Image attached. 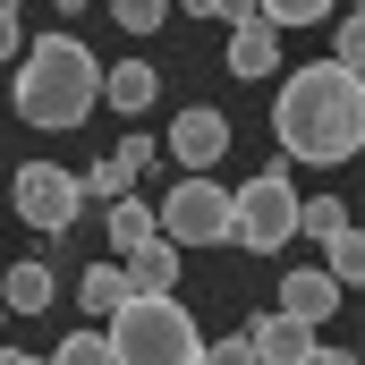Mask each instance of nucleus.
Masks as SVG:
<instances>
[{
  "mask_svg": "<svg viewBox=\"0 0 365 365\" xmlns=\"http://www.w3.org/2000/svg\"><path fill=\"white\" fill-rule=\"evenodd\" d=\"M272 136H280L289 162H349L357 136H365V77L331 68V60L297 68L272 102Z\"/></svg>",
  "mask_w": 365,
  "mask_h": 365,
  "instance_id": "1",
  "label": "nucleus"
},
{
  "mask_svg": "<svg viewBox=\"0 0 365 365\" xmlns=\"http://www.w3.org/2000/svg\"><path fill=\"white\" fill-rule=\"evenodd\" d=\"M17 119L26 128H86L93 102H102V60H93L77 34H43L17 51Z\"/></svg>",
  "mask_w": 365,
  "mask_h": 365,
  "instance_id": "2",
  "label": "nucleus"
},
{
  "mask_svg": "<svg viewBox=\"0 0 365 365\" xmlns=\"http://www.w3.org/2000/svg\"><path fill=\"white\" fill-rule=\"evenodd\" d=\"M102 340H110V365H204V331L179 297H128Z\"/></svg>",
  "mask_w": 365,
  "mask_h": 365,
  "instance_id": "3",
  "label": "nucleus"
},
{
  "mask_svg": "<svg viewBox=\"0 0 365 365\" xmlns=\"http://www.w3.org/2000/svg\"><path fill=\"white\" fill-rule=\"evenodd\" d=\"M289 238H297V187H289V170H255L247 187H230V247L280 255Z\"/></svg>",
  "mask_w": 365,
  "mask_h": 365,
  "instance_id": "4",
  "label": "nucleus"
},
{
  "mask_svg": "<svg viewBox=\"0 0 365 365\" xmlns=\"http://www.w3.org/2000/svg\"><path fill=\"white\" fill-rule=\"evenodd\" d=\"M153 230L170 247H230V187L212 170H187L162 204H153Z\"/></svg>",
  "mask_w": 365,
  "mask_h": 365,
  "instance_id": "5",
  "label": "nucleus"
},
{
  "mask_svg": "<svg viewBox=\"0 0 365 365\" xmlns=\"http://www.w3.org/2000/svg\"><path fill=\"white\" fill-rule=\"evenodd\" d=\"M9 195H17V212H26V221H34L43 238L77 230V212H86V195H77V179H68V170H51V162H26Z\"/></svg>",
  "mask_w": 365,
  "mask_h": 365,
  "instance_id": "6",
  "label": "nucleus"
},
{
  "mask_svg": "<svg viewBox=\"0 0 365 365\" xmlns=\"http://www.w3.org/2000/svg\"><path fill=\"white\" fill-rule=\"evenodd\" d=\"M170 153H179V170H212L230 153V119L212 102H187L179 119H170Z\"/></svg>",
  "mask_w": 365,
  "mask_h": 365,
  "instance_id": "7",
  "label": "nucleus"
},
{
  "mask_svg": "<svg viewBox=\"0 0 365 365\" xmlns=\"http://www.w3.org/2000/svg\"><path fill=\"white\" fill-rule=\"evenodd\" d=\"M272 314L306 323V331H323V323L340 314V280L323 272V264H297V272H280V306H272Z\"/></svg>",
  "mask_w": 365,
  "mask_h": 365,
  "instance_id": "8",
  "label": "nucleus"
},
{
  "mask_svg": "<svg viewBox=\"0 0 365 365\" xmlns=\"http://www.w3.org/2000/svg\"><path fill=\"white\" fill-rule=\"evenodd\" d=\"M145 162H153V136H119V145H110V153L93 162L86 179H77V195H102V204H119V195H136Z\"/></svg>",
  "mask_w": 365,
  "mask_h": 365,
  "instance_id": "9",
  "label": "nucleus"
},
{
  "mask_svg": "<svg viewBox=\"0 0 365 365\" xmlns=\"http://www.w3.org/2000/svg\"><path fill=\"white\" fill-rule=\"evenodd\" d=\"M102 102H110L119 119H145V110L162 102V68H153V60H110V68H102Z\"/></svg>",
  "mask_w": 365,
  "mask_h": 365,
  "instance_id": "10",
  "label": "nucleus"
},
{
  "mask_svg": "<svg viewBox=\"0 0 365 365\" xmlns=\"http://www.w3.org/2000/svg\"><path fill=\"white\" fill-rule=\"evenodd\" d=\"M221 68H230V77H247V86H255V77H272V68H280V34L264 26V17H238V26H230V51H221Z\"/></svg>",
  "mask_w": 365,
  "mask_h": 365,
  "instance_id": "11",
  "label": "nucleus"
},
{
  "mask_svg": "<svg viewBox=\"0 0 365 365\" xmlns=\"http://www.w3.org/2000/svg\"><path fill=\"white\" fill-rule=\"evenodd\" d=\"M247 349H255V365H306L314 331L289 323V314H255V323H247Z\"/></svg>",
  "mask_w": 365,
  "mask_h": 365,
  "instance_id": "12",
  "label": "nucleus"
},
{
  "mask_svg": "<svg viewBox=\"0 0 365 365\" xmlns=\"http://www.w3.org/2000/svg\"><path fill=\"white\" fill-rule=\"evenodd\" d=\"M119 272H128V297H170V280H179V247L153 238V247H136Z\"/></svg>",
  "mask_w": 365,
  "mask_h": 365,
  "instance_id": "13",
  "label": "nucleus"
},
{
  "mask_svg": "<svg viewBox=\"0 0 365 365\" xmlns=\"http://www.w3.org/2000/svg\"><path fill=\"white\" fill-rule=\"evenodd\" d=\"M51 297H60V280L43 272V264H9V280H0V306L9 314H43Z\"/></svg>",
  "mask_w": 365,
  "mask_h": 365,
  "instance_id": "14",
  "label": "nucleus"
},
{
  "mask_svg": "<svg viewBox=\"0 0 365 365\" xmlns=\"http://www.w3.org/2000/svg\"><path fill=\"white\" fill-rule=\"evenodd\" d=\"M153 238H162V230H153V204L119 195V204H110V255L128 264V255H136V247H153Z\"/></svg>",
  "mask_w": 365,
  "mask_h": 365,
  "instance_id": "15",
  "label": "nucleus"
},
{
  "mask_svg": "<svg viewBox=\"0 0 365 365\" xmlns=\"http://www.w3.org/2000/svg\"><path fill=\"white\" fill-rule=\"evenodd\" d=\"M77 297H86V314L102 323V314H119V306H128V272H119V264H93V272L77 280Z\"/></svg>",
  "mask_w": 365,
  "mask_h": 365,
  "instance_id": "16",
  "label": "nucleus"
},
{
  "mask_svg": "<svg viewBox=\"0 0 365 365\" xmlns=\"http://www.w3.org/2000/svg\"><path fill=\"white\" fill-rule=\"evenodd\" d=\"M323 272L340 280V289H349V280L365 272V238H357V221H340V230L323 238Z\"/></svg>",
  "mask_w": 365,
  "mask_h": 365,
  "instance_id": "17",
  "label": "nucleus"
},
{
  "mask_svg": "<svg viewBox=\"0 0 365 365\" xmlns=\"http://www.w3.org/2000/svg\"><path fill=\"white\" fill-rule=\"evenodd\" d=\"M340 0H255V17L272 26V34H289V26H314V17H331Z\"/></svg>",
  "mask_w": 365,
  "mask_h": 365,
  "instance_id": "18",
  "label": "nucleus"
},
{
  "mask_svg": "<svg viewBox=\"0 0 365 365\" xmlns=\"http://www.w3.org/2000/svg\"><path fill=\"white\" fill-rule=\"evenodd\" d=\"M51 365H110V340H102V323H86V331H68Z\"/></svg>",
  "mask_w": 365,
  "mask_h": 365,
  "instance_id": "19",
  "label": "nucleus"
},
{
  "mask_svg": "<svg viewBox=\"0 0 365 365\" xmlns=\"http://www.w3.org/2000/svg\"><path fill=\"white\" fill-rule=\"evenodd\" d=\"M331 68H365V26H357V9H340V34H331Z\"/></svg>",
  "mask_w": 365,
  "mask_h": 365,
  "instance_id": "20",
  "label": "nucleus"
},
{
  "mask_svg": "<svg viewBox=\"0 0 365 365\" xmlns=\"http://www.w3.org/2000/svg\"><path fill=\"white\" fill-rule=\"evenodd\" d=\"M340 221H349V204H331V195H314V204H306V195H297V230H314V238H331Z\"/></svg>",
  "mask_w": 365,
  "mask_h": 365,
  "instance_id": "21",
  "label": "nucleus"
},
{
  "mask_svg": "<svg viewBox=\"0 0 365 365\" xmlns=\"http://www.w3.org/2000/svg\"><path fill=\"white\" fill-rule=\"evenodd\" d=\"M110 17H119L128 34H153V26L170 17V0H110Z\"/></svg>",
  "mask_w": 365,
  "mask_h": 365,
  "instance_id": "22",
  "label": "nucleus"
},
{
  "mask_svg": "<svg viewBox=\"0 0 365 365\" xmlns=\"http://www.w3.org/2000/svg\"><path fill=\"white\" fill-rule=\"evenodd\" d=\"M187 17H230V26H238V17H255V0H179Z\"/></svg>",
  "mask_w": 365,
  "mask_h": 365,
  "instance_id": "23",
  "label": "nucleus"
},
{
  "mask_svg": "<svg viewBox=\"0 0 365 365\" xmlns=\"http://www.w3.org/2000/svg\"><path fill=\"white\" fill-rule=\"evenodd\" d=\"M204 365H255V349H247V331H238V340H204Z\"/></svg>",
  "mask_w": 365,
  "mask_h": 365,
  "instance_id": "24",
  "label": "nucleus"
},
{
  "mask_svg": "<svg viewBox=\"0 0 365 365\" xmlns=\"http://www.w3.org/2000/svg\"><path fill=\"white\" fill-rule=\"evenodd\" d=\"M17 51H26V26H17V17H0V60H17Z\"/></svg>",
  "mask_w": 365,
  "mask_h": 365,
  "instance_id": "25",
  "label": "nucleus"
},
{
  "mask_svg": "<svg viewBox=\"0 0 365 365\" xmlns=\"http://www.w3.org/2000/svg\"><path fill=\"white\" fill-rule=\"evenodd\" d=\"M306 365H357L349 349H306Z\"/></svg>",
  "mask_w": 365,
  "mask_h": 365,
  "instance_id": "26",
  "label": "nucleus"
},
{
  "mask_svg": "<svg viewBox=\"0 0 365 365\" xmlns=\"http://www.w3.org/2000/svg\"><path fill=\"white\" fill-rule=\"evenodd\" d=\"M0 365H43V357H34V349H0Z\"/></svg>",
  "mask_w": 365,
  "mask_h": 365,
  "instance_id": "27",
  "label": "nucleus"
},
{
  "mask_svg": "<svg viewBox=\"0 0 365 365\" xmlns=\"http://www.w3.org/2000/svg\"><path fill=\"white\" fill-rule=\"evenodd\" d=\"M51 9H60V17H77V9H93V0H51Z\"/></svg>",
  "mask_w": 365,
  "mask_h": 365,
  "instance_id": "28",
  "label": "nucleus"
},
{
  "mask_svg": "<svg viewBox=\"0 0 365 365\" xmlns=\"http://www.w3.org/2000/svg\"><path fill=\"white\" fill-rule=\"evenodd\" d=\"M0 17H17V0H0Z\"/></svg>",
  "mask_w": 365,
  "mask_h": 365,
  "instance_id": "29",
  "label": "nucleus"
},
{
  "mask_svg": "<svg viewBox=\"0 0 365 365\" xmlns=\"http://www.w3.org/2000/svg\"><path fill=\"white\" fill-rule=\"evenodd\" d=\"M0 323H9V306H0Z\"/></svg>",
  "mask_w": 365,
  "mask_h": 365,
  "instance_id": "30",
  "label": "nucleus"
}]
</instances>
